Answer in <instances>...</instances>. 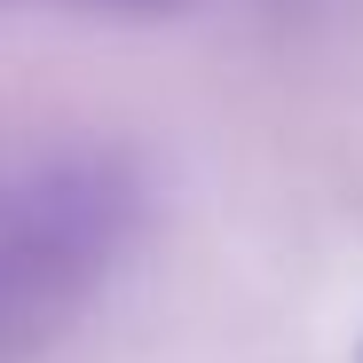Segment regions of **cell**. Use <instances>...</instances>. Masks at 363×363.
I'll list each match as a JSON object with an SVG mask.
<instances>
[{"mask_svg": "<svg viewBox=\"0 0 363 363\" xmlns=\"http://www.w3.org/2000/svg\"><path fill=\"white\" fill-rule=\"evenodd\" d=\"M135 237V182L111 158H32L0 174V363L40 347Z\"/></svg>", "mask_w": 363, "mask_h": 363, "instance_id": "6da1fadb", "label": "cell"}]
</instances>
